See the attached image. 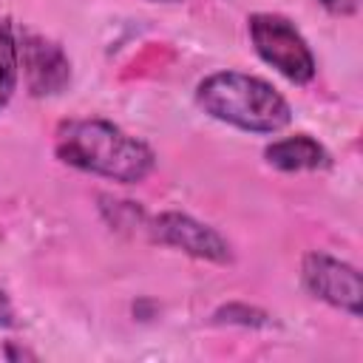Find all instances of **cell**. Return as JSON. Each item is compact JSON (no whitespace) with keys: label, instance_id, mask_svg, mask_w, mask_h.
<instances>
[{"label":"cell","instance_id":"6da1fadb","mask_svg":"<svg viewBox=\"0 0 363 363\" xmlns=\"http://www.w3.org/2000/svg\"><path fill=\"white\" fill-rule=\"evenodd\" d=\"M54 153L62 164L116 184H139L156 167V153L147 142L99 116L60 122L54 133Z\"/></svg>","mask_w":363,"mask_h":363},{"label":"cell","instance_id":"7a4b0ae2","mask_svg":"<svg viewBox=\"0 0 363 363\" xmlns=\"http://www.w3.org/2000/svg\"><path fill=\"white\" fill-rule=\"evenodd\" d=\"M196 105L216 122L244 133H278L292 122V108L278 88L244 71H216L196 85Z\"/></svg>","mask_w":363,"mask_h":363},{"label":"cell","instance_id":"3957f363","mask_svg":"<svg viewBox=\"0 0 363 363\" xmlns=\"http://www.w3.org/2000/svg\"><path fill=\"white\" fill-rule=\"evenodd\" d=\"M247 34L255 54L292 85H309L318 74L315 54L295 23L284 14L255 11L247 17Z\"/></svg>","mask_w":363,"mask_h":363},{"label":"cell","instance_id":"277c9868","mask_svg":"<svg viewBox=\"0 0 363 363\" xmlns=\"http://www.w3.org/2000/svg\"><path fill=\"white\" fill-rule=\"evenodd\" d=\"M145 227L156 244L179 250L190 258L210 261V264H230L233 261V250H230L227 238L216 227H210V224H204L187 213L164 210V213L147 218Z\"/></svg>","mask_w":363,"mask_h":363},{"label":"cell","instance_id":"5b68a950","mask_svg":"<svg viewBox=\"0 0 363 363\" xmlns=\"http://www.w3.org/2000/svg\"><path fill=\"white\" fill-rule=\"evenodd\" d=\"M301 281L306 292L352 318H360V301H363V286H360V272L357 267L329 255V252H306L301 261Z\"/></svg>","mask_w":363,"mask_h":363},{"label":"cell","instance_id":"8992f818","mask_svg":"<svg viewBox=\"0 0 363 363\" xmlns=\"http://www.w3.org/2000/svg\"><path fill=\"white\" fill-rule=\"evenodd\" d=\"M20 45V71L31 96L45 99L57 96L71 85V60L65 48L43 34H23Z\"/></svg>","mask_w":363,"mask_h":363},{"label":"cell","instance_id":"52a82bcc","mask_svg":"<svg viewBox=\"0 0 363 363\" xmlns=\"http://www.w3.org/2000/svg\"><path fill=\"white\" fill-rule=\"evenodd\" d=\"M267 164L284 173H301V170H326L332 164L329 150L309 133H295L275 139L264 147Z\"/></svg>","mask_w":363,"mask_h":363},{"label":"cell","instance_id":"ba28073f","mask_svg":"<svg viewBox=\"0 0 363 363\" xmlns=\"http://www.w3.org/2000/svg\"><path fill=\"white\" fill-rule=\"evenodd\" d=\"M17 82H20V45L11 23L0 17V111L11 102Z\"/></svg>","mask_w":363,"mask_h":363},{"label":"cell","instance_id":"9c48e42d","mask_svg":"<svg viewBox=\"0 0 363 363\" xmlns=\"http://www.w3.org/2000/svg\"><path fill=\"white\" fill-rule=\"evenodd\" d=\"M210 323L213 326H241V329H269L272 315L261 306H250L244 301H230V303H221L210 315Z\"/></svg>","mask_w":363,"mask_h":363},{"label":"cell","instance_id":"30bf717a","mask_svg":"<svg viewBox=\"0 0 363 363\" xmlns=\"http://www.w3.org/2000/svg\"><path fill=\"white\" fill-rule=\"evenodd\" d=\"M99 213L113 230H133V227L145 224V210L136 201H128V199L99 196Z\"/></svg>","mask_w":363,"mask_h":363},{"label":"cell","instance_id":"8fae6325","mask_svg":"<svg viewBox=\"0 0 363 363\" xmlns=\"http://www.w3.org/2000/svg\"><path fill=\"white\" fill-rule=\"evenodd\" d=\"M329 14H337V17H352L360 11V3L363 0H318Z\"/></svg>","mask_w":363,"mask_h":363},{"label":"cell","instance_id":"7c38bea8","mask_svg":"<svg viewBox=\"0 0 363 363\" xmlns=\"http://www.w3.org/2000/svg\"><path fill=\"white\" fill-rule=\"evenodd\" d=\"M17 326V312L9 301V295L0 289V329H14Z\"/></svg>","mask_w":363,"mask_h":363},{"label":"cell","instance_id":"4fadbf2b","mask_svg":"<svg viewBox=\"0 0 363 363\" xmlns=\"http://www.w3.org/2000/svg\"><path fill=\"white\" fill-rule=\"evenodd\" d=\"M150 3H182V0H150Z\"/></svg>","mask_w":363,"mask_h":363}]
</instances>
